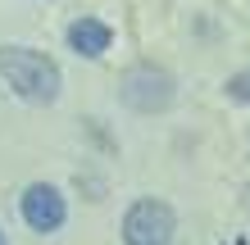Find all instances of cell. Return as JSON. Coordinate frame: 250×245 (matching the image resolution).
<instances>
[{
	"instance_id": "1",
	"label": "cell",
	"mask_w": 250,
	"mask_h": 245,
	"mask_svg": "<svg viewBox=\"0 0 250 245\" xmlns=\"http://www.w3.org/2000/svg\"><path fill=\"white\" fill-rule=\"evenodd\" d=\"M0 77L19 91L27 105H55L60 100V64L32 46H0Z\"/></svg>"
},
{
	"instance_id": "6",
	"label": "cell",
	"mask_w": 250,
	"mask_h": 245,
	"mask_svg": "<svg viewBox=\"0 0 250 245\" xmlns=\"http://www.w3.org/2000/svg\"><path fill=\"white\" fill-rule=\"evenodd\" d=\"M223 91H228V100H237V105H250V68L232 73V77L223 82Z\"/></svg>"
},
{
	"instance_id": "2",
	"label": "cell",
	"mask_w": 250,
	"mask_h": 245,
	"mask_svg": "<svg viewBox=\"0 0 250 245\" xmlns=\"http://www.w3.org/2000/svg\"><path fill=\"white\" fill-rule=\"evenodd\" d=\"M119 100L137 113H164L178 100V82H173V73H164L155 64H132L119 82Z\"/></svg>"
},
{
	"instance_id": "4",
	"label": "cell",
	"mask_w": 250,
	"mask_h": 245,
	"mask_svg": "<svg viewBox=\"0 0 250 245\" xmlns=\"http://www.w3.org/2000/svg\"><path fill=\"white\" fill-rule=\"evenodd\" d=\"M19 209H23V223L32 227V232H60L64 218H68V205H64L60 186H50V182H32L23 191Z\"/></svg>"
},
{
	"instance_id": "5",
	"label": "cell",
	"mask_w": 250,
	"mask_h": 245,
	"mask_svg": "<svg viewBox=\"0 0 250 245\" xmlns=\"http://www.w3.org/2000/svg\"><path fill=\"white\" fill-rule=\"evenodd\" d=\"M109 41H114V32H109V23H100V19H73L68 23V46L78 50V55H86V59H100V55L109 50Z\"/></svg>"
},
{
	"instance_id": "3",
	"label": "cell",
	"mask_w": 250,
	"mask_h": 245,
	"mask_svg": "<svg viewBox=\"0 0 250 245\" xmlns=\"http://www.w3.org/2000/svg\"><path fill=\"white\" fill-rule=\"evenodd\" d=\"M178 232V218L164 200H137L123 213V245H168Z\"/></svg>"
},
{
	"instance_id": "7",
	"label": "cell",
	"mask_w": 250,
	"mask_h": 245,
	"mask_svg": "<svg viewBox=\"0 0 250 245\" xmlns=\"http://www.w3.org/2000/svg\"><path fill=\"white\" fill-rule=\"evenodd\" d=\"M0 245H9V241H5V232H0Z\"/></svg>"
}]
</instances>
